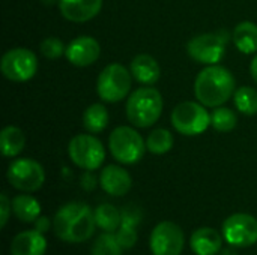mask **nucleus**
<instances>
[{"label":"nucleus","instance_id":"6e6552de","mask_svg":"<svg viewBox=\"0 0 257 255\" xmlns=\"http://www.w3.org/2000/svg\"><path fill=\"white\" fill-rule=\"evenodd\" d=\"M0 69L5 78L15 81V83H23L29 81L30 78L35 77L38 71V59L36 54L27 48H12L5 56L2 57L0 62Z\"/></svg>","mask_w":257,"mask_h":255},{"label":"nucleus","instance_id":"f3484780","mask_svg":"<svg viewBox=\"0 0 257 255\" xmlns=\"http://www.w3.org/2000/svg\"><path fill=\"white\" fill-rule=\"evenodd\" d=\"M140 210L136 206H128L122 210V222L114 234L123 249L133 248L137 242V227L140 222Z\"/></svg>","mask_w":257,"mask_h":255},{"label":"nucleus","instance_id":"7c9ffc66","mask_svg":"<svg viewBox=\"0 0 257 255\" xmlns=\"http://www.w3.org/2000/svg\"><path fill=\"white\" fill-rule=\"evenodd\" d=\"M50 228V221H48V218H45V216H39L36 221H35V230H38L39 233H45L47 230Z\"/></svg>","mask_w":257,"mask_h":255},{"label":"nucleus","instance_id":"5701e85b","mask_svg":"<svg viewBox=\"0 0 257 255\" xmlns=\"http://www.w3.org/2000/svg\"><path fill=\"white\" fill-rule=\"evenodd\" d=\"M108 125V111L102 104H92L83 114V126L90 134L102 132Z\"/></svg>","mask_w":257,"mask_h":255},{"label":"nucleus","instance_id":"dca6fc26","mask_svg":"<svg viewBox=\"0 0 257 255\" xmlns=\"http://www.w3.org/2000/svg\"><path fill=\"white\" fill-rule=\"evenodd\" d=\"M45 251L47 240L38 230L21 231L11 243V255H44Z\"/></svg>","mask_w":257,"mask_h":255},{"label":"nucleus","instance_id":"a211bd4d","mask_svg":"<svg viewBox=\"0 0 257 255\" xmlns=\"http://www.w3.org/2000/svg\"><path fill=\"white\" fill-rule=\"evenodd\" d=\"M190 245L196 255H217L221 251L223 237L217 230L203 227L193 233Z\"/></svg>","mask_w":257,"mask_h":255},{"label":"nucleus","instance_id":"72a5a7b5","mask_svg":"<svg viewBox=\"0 0 257 255\" xmlns=\"http://www.w3.org/2000/svg\"><path fill=\"white\" fill-rule=\"evenodd\" d=\"M41 2H42L44 5H48V6H50V5H53L54 2H59V0H41Z\"/></svg>","mask_w":257,"mask_h":255},{"label":"nucleus","instance_id":"7ed1b4c3","mask_svg":"<svg viewBox=\"0 0 257 255\" xmlns=\"http://www.w3.org/2000/svg\"><path fill=\"white\" fill-rule=\"evenodd\" d=\"M163 98L154 87H140L134 90L126 102V117L137 128L152 126L161 116Z\"/></svg>","mask_w":257,"mask_h":255},{"label":"nucleus","instance_id":"20e7f679","mask_svg":"<svg viewBox=\"0 0 257 255\" xmlns=\"http://www.w3.org/2000/svg\"><path fill=\"white\" fill-rule=\"evenodd\" d=\"M108 149L117 162L131 165L143 158L145 149L148 147L136 129L130 126H119L108 137Z\"/></svg>","mask_w":257,"mask_h":255},{"label":"nucleus","instance_id":"bb28decb","mask_svg":"<svg viewBox=\"0 0 257 255\" xmlns=\"http://www.w3.org/2000/svg\"><path fill=\"white\" fill-rule=\"evenodd\" d=\"M238 123L236 114L226 107H217L211 114V126L218 132H230Z\"/></svg>","mask_w":257,"mask_h":255},{"label":"nucleus","instance_id":"b1692460","mask_svg":"<svg viewBox=\"0 0 257 255\" xmlns=\"http://www.w3.org/2000/svg\"><path fill=\"white\" fill-rule=\"evenodd\" d=\"M96 227L107 233H116L122 222V212H119L113 204H101L95 210Z\"/></svg>","mask_w":257,"mask_h":255},{"label":"nucleus","instance_id":"f257e3e1","mask_svg":"<svg viewBox=\"0 0 257 255\" xmlns=\"http://www.w3.org/2000/svg\"><path fill=\"white\" fill-rule=\"evenodd\" d=\"M95 212L84 203L71 201L62 206L53 219L56 236L69 243H81L89 240L95 233Z\"/></svg>","mask_w":257,"mask_h":255},{"label":"nucleus","instance_id":"412c9836","mask_svg":"<svg viewBox=\"0 0 257 255\" xmlns=\"http://www.w3.org/2000/svg\"><path fill=\"white\" fill-rule=\"evenodd\" d=\"M26 146V135L17 126H6L0 134V149L3 156L14 158L23 152Z\"/></svg>","mask_w":257,"mask_h":255},{"label":"nucleus","instance_id":"4be33fe9","mask_svg":"<svg viewBox=\"0 0 257 255\" xmlns=\"http://www.w3.org/2000/svg\"><path fill=\"white\" fill-rule=\"evenodd\" d=\"M12 212L21 222H35L41 216V204L27 194L17 195L12 200Z\"/></svg>","mask_w":257,"mask_h":255},{"label":"nucleus","instance_id":"423d86ee","mask_svg":"<svg viewBox=\"0 0 257 255\" xmlns=\"http://www.w3.org/2000/svg\"><path fill=\"white\" fill-rule=\"evenodd\" d=\"M172 125L182 135H199L211 125V114L205 110L203 104L185 101L173 108Z\"/></svg>","mask_w":257,"mask_h":255},{"label":"nucleus","instance_id":"f8f14e48","mask_svg":"<svg viewBox=\"0 0 257 255\" xmlns=\"http://www.w3.org/2000/svg\"><path fill=\"white\" fill-rule=\"evenodd\" d=\"M224 38L218 33H203L188 42L187 51L190 57L199 63L217 65L224 56Z\"/></svg>","mask_w":257,"mask_h":255},{"label":"nucleus","instance_id":"cd10ccee","mask_svg":"<svg viewBox=\"0 0 257 255\" xmlns=\"http://www.w3.org/2000/svg\"><path fill=\"white\" fill-rule=\"evenodd\" d=\"M122 246L113 233H104L98 236L92 245V255H122Z\"/></svg>","mask_w":257,"mask_h":255},{"label":"nucleus","instance_id":"a878e982","mask_svg":"<svg viewBox=\"0 0 257 255\" xmlns=\"http://www.w3.org/2000/svg\"><path fill=\"white\" fill-rule=\"evenodd\" d=\"M235 105L236 108L247 116H254L257 114V90L253 87L244 86L235 90L233 95Z\"/></svg>","mask_w":257,"mask_h":255},{"label":"nucleus","instance_id":"39448f33","mask_svg":"<svg viewBox=\"0 0 257 255\" xmlns=\"http://www.w3.org/2000/svg\"><path fill=\"white\" fill-rule=\"evenodd\" d=\"M131 75L133 74L119 63L107 65L96 81V92L99 98L111 104L126 98L131 90Z\"/></svg>","mask_w":257,"mask_h":255},{"label":"nucleus","instance_id":"0eeeda50","mask_svg":"<svg viewBox=\"0 0 257 255\" xmlns=\"http://www.w3.org/2000/svg\"><path fill=\"white\" fill-rule=\"evenodd\" d=\"M68 155L77 167L92 171L102 165L105 149L96 137L90 134H78L69 141Z\"/></svg>","mask_w":257,"mask_h":255},{"label":"nucleus","instance_id":"aec40b11","mask_svg":"<svg viewBox=\"0 0 257 255\" xmlns=\"http://www.w3.org/2000/svg\"><path fill=\"white\" fill-rule=\"evenodd\" d=\"M233 42L236 48L244 54H253L257 51V26L251 21L239 23L233 30Z\"/></svg>","mask_w":257,"mask_h":255},{"label":"nucleus","instance_id":"393cba45","mask_svg":"<svg viewBox=\"0 0 257 255\" xmlns=\"http://www.w3.org/2000/svg\"><path fill=\"white\" fill-rule=\"evenodd\" d=\"M146 147L154 155H164L173 147V135L170 131L158 128L148 135Z\"/></svg>","mask_w":257,"mask_h":255},{"label":"nucleus","instance_id":"473e14b6","mask_svg":"<svg viewBox=\"0 0 257 255\" xmlns=\"http://www.w3.org/2000/svg\"><path fill=\"white\" fill-rule=\"evenodd\" d=\"M250 72H251L253 80L257 83V56L253 59V62H251V65H250Z\"/></svg>","mask_w":257,"mask_h":255},{"label":"nucleus","instance_id":"c85d7f7f","mask_svg":"<svg viewBox=\"0 0 257 255\" xmlns=\"http://www.w3.org/2000/svg\"><path fill=\"white\" fill-rule=\"evenodd\" d=\"M65 51H66V48H65L63 42H62L60 39L54 38V36L45 38V39L41 42V53H42L44 57H47V59H51V60L59 59Z\"/></svg>","mask_w":257,"mask_h":255},{"label":"nucleus","instance_id":"2f4dec72","mask_svg":"<svg viewBox=\"0 0 257 255\" xmlns=\"http://www.w3.org/2000/svg\"><path fill=\"white\" fill-rule=\"evenodd\" d=\"M81 183H83V186L86 188V189H92L93 188V177H92V174H84L83 176V179H81Z\"/></svg>","mask_w":257,"mask_h":255},{"label":"nucleus","instance_id":"6ab92c4d","mask_svg":"<svg viewBox=\"0 0 257 255\" xmlns=\"http://www.w3.org/2000/svg\"><path fill=\"white\" fill-rule=\"evenodd\" d=\"M131 74L140 84H155L160 80V65L149 54H139L131 62Z\"/></svg>","mask_w":257,"mask_h":255},{"label":"nucleus","instance_id":"f03ea898","mask_svg":"<svg viewBox=\"0 0 257 255\" xmlns=\"http://www.w3.org/2000/svg\"><path fill=\"white\" fill-rule=\"evenodd\" d=\"M235 93L232 72L220 65H209L202 69L194 83V95L205 107L217 108Z\"/></svg>","mask_w":257,"mask_h":255},{"label":"nucleus","instance_id":"ddd939ff","mask_svg":"<svg viewBox=\"0 0 257 255\" xmlns=\"http://www.w3.org/2000/svg\"><path fill=\"white\" fill-rule=\"evenodd\" d=\"M101 48L96 39L90 36H78L74 41L69 42L66 47L65 56L69 63L84 68L92 63H95L99 57Z\"/></svg>","mask_w":257,"mask_h":255},{"label":"nucleus","instance_id":"4468645a","mask_svg":"<svg viewBox=\"0 0 257 255\" xmlns=\"http://www.w3.org/2000/svg\"><path fill=\"white\" fill-rule=\"evenodd\" d=\"M101 188L113 197H122L130 192L133 180L130 173L119 165H107L99 176Z\"/></svg>","mask_w":257,"mask_h":255},{"label":"nucleus","instance_id":"c756f323","mask_svg":"<svg viewBox=\"0 0 257 255\" xmlns=\"http://www.w3.org/2000/svg\"><path fill=\"white\" fill-rule=\"evenodd\" d=\"M11 209H12V203L8 200L6 194H2L0 195V213H2V221H0V227L5 228L6 224H8V219H9V213H11Z\"/></svg>","mask_w":257,"mask_h":255},{"label":"nucleus","instance_id":"9b49d317","mask_svg":"<svg viewBox=\"0 0 257 255\" xmlns=\"http://www.w3.org/2000/svg\"><path fill=\"white\" fill-rule=\"evenodd\" d=\"M184 231L170 221L160 222L151 233L149 246L152 255H181L184 249Z\"/></svg>","mask_w":257,"mask_h":255},{"label":"nucleus","instance_id":"1a4fd4ad","mask_svg":"<svg viewBox=\"0 0 257 255\" xmlns=\"http://www.w3.org/2000/svg\"><path fill=\"white\" fill-rule=\"evenodd\" d=\"M8 182L18 191L35 192L45 180V171L42 165L33 159H15L8 168Z\"/></svg>","mask_w":257,"mask_h":255},{"label":"nucleus","instance_id":"2eb2a0df","mask_svg":"<svg viewBox=\"0 0 257 255\" xmlns=\"http://www.w3.org/2000/svg\"><path fill=\"white\" fill-rule=\"evenodd\" d=\"M62 15L72 23H84L96 17L102 8V0H59Z\"/></svg>","mask_w":257,"mask_h":255},{"label":"nucleus","instance_id":"9d476101","mask_svg":"<svg viewBox=\"0 0 257 255\" xmlns=\"http://www.w3.org/2000/svg\"><path fill=\"white\" fill-rule=\"evenodd\" d=\"M223 237L235 248H247L257 242V219L248 213H235L223 222Z\"/></svg>","mask_w":257,"mask_h":255}]
</instances>
